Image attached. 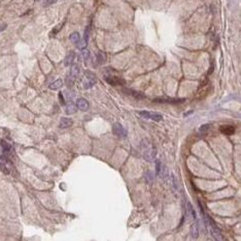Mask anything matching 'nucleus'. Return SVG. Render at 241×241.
<instances>
[{"label":"nucleus","mask_w":241,"mask_h":241,"mask_svg":"<svg viewBox=\"0 0 241 241\" xmlns=\"http://www.w3.org/2000/svg\"><path fill=\"white\" fill-rule=\"evenodd\" d=\"M138 114L141 117H143L145 119H151L154 121H161L163 120V116L159 113H155V112H149V111H139Z\"/></svg>","instance_id":"1"},{"label":"nucleus","mask_w":241,"mask_h":241,"mask_svg":"<svg viewBox=\"0 0 241 241\" xmlns=\"http://www.w3.org/2000/svg\"><path fill=\"white\" fill-rule=\"evenodd\" d=\"M185 101V99H170V97H160V99H155L154 103L158 104H181Z\"/></svg>","instance_id":"2"},{"label":"nucleus","mask_w":241,"mask_h":241,"mask_svg":"<svg viewBox=\"0 0 241 241\" xmlns=\"http://www.w3.org/2000/svg\"><path fill=\"white\" fill-rule=\"evenodd\" d=\"M112 132L118 137H126L127 136V132H126V130L124 128V126L120 123H114L113 124Z\"/></svg>","instance_id":"3"},{"label":"nucleus","mask_w":241,"mask_h":241,"mask_svg":"<svg viewBox=\"0 0 241 241\" xmlns=\"http://www.w3.org/2000/svg\"><path fill=\"white\" fill-rule=\"evenodd\" d=\"M105 81L112 86L125 85V83H126L125 80H123V79L118 78V77H111V76H107V77H105Z\"/></svg>","instance_id":"4"},{"label":"nucleus","mask_w":241,"mask_h":241,"mask_svg":"<svg viewBox=\"0 0 241 241\" xmlns=\"http://www.w3.org/2000/svg\"><path fill=\"white\" fill-rule=\"evenodd\" d=\"M76 107L80 111H87L89 109V103L85 99H78L76 101Z\"/></svg>","instance_id":"5"},{"label":"nucleus","mask_w":241,"mask_h":241,"mask_svg":"<svg viewBox=\"0 0 241 241\" xmlns=\"http://www.w3.org/2000/svg\"><path fill=\"white\" fill-rule=\"evenodd\" d=\"M221 132L226 136H231L235 132V127L233 125H223L221 126Z\"/></svg>","instance_id":"6"},{"label":"nucleus","mask_w":241,"mask_h":241,"mask_svg":"<svg viewBox=\"0 0 241 241\" xmlns=\"http://www.w3.org/2000/svg\"><path fill=\"white\" fill-rule=\"evenodd\" d=\"M72 120L70 119V118H66V117H63V118H61V120H60V124H59V127L60 128H68V127H70L72 125Z\"/></svg>","instance_id":"7"},{"label":"nucleus","mask_w":241,"mask_h":241,"mask_svg":"<svg viewBox=\"0 0 241 241\" xmlns=\"http://www.w3.org/2000/svg\"><path fill=\"white\" fill-rule=\"evenodd\" d=\"M76 109H77L76 105L73 104L72 101H66V111L65 112H66L67 114H73V113L76 112Z\"/></svg>","instance_id":"8"},{"label":"nucleus","mask_w":241,"mask_h":241,"mask_svg":"<svg viewBox=\"0 0 241 241\" xmlns=\"http://www.w3.org/2000/svg\"><path fill=\"white\" fill-rule=\"evenodd\" d=\"M74 57H75V53L74 52H69V53H68V54L66 55L65 59H64V65H65V66H69V65L71 64L72 62H73Z\"/></svg>","instance_id":"9"},{"label":"nucleus","mask_w":241,"mask_h":241,"mask_svg":"<svg viewBox=\"0 0 241 241\" xmlns=\"http://www.w3.org/2000/svg\"><path fill=\"white\" fill-rule=\"evenodd\" d=\"M124 92H126V93L130 94V95L134 96V97H136V99H145V95H144L143 93H141V92H138V91H134V90H128V89H126V90H124Z\"/></svg>","instance_id":"10"},{"label":"nucleus","mask_w":241,"mask_h":241,"mask_svg":"<svg viewBox=\"0 0 241 241\" xmlns=\"http://www.w3.org/2000/svg\"><path fill=\"white\" fill-rule=\"evenodd\" d=\"M62 86H63V81L62 80H57L55 81V82H53V83L51 84V85L49 86L50 89H52V90H57V89L61 88Z\"/></svg>","instance_id":"11"},{"label":"nucleus","mask_w":241,"mask_h":241,"mask_svg":"<svg viewBox=\"0 0 241 241\" xmlns=\"http://www.w3.org/2000/svg\"><path fill=\"white\" fill-rule=\"evenodd\" d=\"M69 39H70V42H72L73 44H77V43L80 42V33H78V32H76V31L72 32V33L70 34Z\"/></svg>","instance_id":"12"},{"label":"nucleus","mask_w":241,"mask_h":241,"mask_svg":"<svg viewBox=\"0 0 241 241\" xmlns=\"http://www.w3.org/2000/svg\"><path fill=\"white\" fill-rule=\"evenodd\" d=\"M80 66L77 64H73L71 68V76L73 77V78H76V77H78V75H80Z\"/></svg>","instance_id":"13"},{"label":"nucleus","mask_w":241,"mask_h":241,"mask_svg":"<svg viewBox=\"0 0 241 241\" xmlns=\"http://www.w3.org/2000/svg\"><path fill=\"white\" fill-rule=\"evenodd\" d=\"M0 170H1V172H2L3 174H5V175H8L9 174V170H8V167H7V163H6V161H3L0 163Z\"/></svg>","instance_id":"14"},{"label":"nucleus","mask_w":241,"mask_h":241,"mask_svg":"<svg viewBox=\"0 0 241 241\" xmlns=\"http://www.w3.org/2000/svg\"><path fill=\"white\" fill-rule=\"evenodd\" d=\"M0 143H1V144H0V145H1V147H2V149H3V152L4 153H7L8 151L10 150V145L9 144H8L7 142H6V141L5 140H1L0 141Z\"/></svg>","instance_id":"15"},{"label":"nucleus","mask_w":241,"mask_h":241,"mask_svg":"<svg viewBox=\"0 0 241 241\" xmlns=\"http://www.w3.org/2000/svg\"><path fill=\"white\" fill-rule=\"evenodd\" d=\"M105 60H106V56H105V54L103 52H98L97 53V61H98V63L99 64H102V63H104L105 62Z\"/></svg>","instance_id":"16"},{"label":"nucleus","mask_w":241,"mask_h":241,"mask_svg":"<svg viewBox=\"0 0 241 241\" xmlns=\"http://www.w3.org/2000/svg\"><path fill=\"white\" fill-rule=\"evenodd\" d=\"M65 83H66V85L69 87V88H71L72 86H73V84H74V80H73V77L72 76H67L66 77V80H65Z\"/></svg>","instance_id":"17"},{"label":"nucleus","mask_w":241,"mask_h":241,"mask_svg":"<svg viewBox=\"0 0 241 241\" xmlns=\"http://www.w3.org/2000/svg\"><path fill=\"white\" fill-rule=\"evenodd\" d=\"M63 95L65 96V99H66V101H72V99H73V96H74V94H72L70 91L66 90L64 91V93H63Z\"/></svg>","instance_id":"18"},{"label":"nucleus","mask_w":241,"mask_h":241,"mask_svg":"<svg viewBox=\"0 0 241 241\" xmlns=\"http://www.w3.org/2000/svg\"><path fill=\"white\" fill-rule=\"evenodd\" d=\"M87 45H88V43L86 42L85 39H84V41H82V42H80H80L77 43L76 46H77V48H78V49L84 50V49H86V47H87Z\"/></svg>","instance_id":"19"},{"label":"nucleus","mask_w":241,"mask_h":241,"mask_svg":"<svg viewBox=\"0 0 241 241\" xmlns=\"http://www.w3.org/2000/svg\"><path fill=\"white\" fill-rule=\"evenodd\" d=\"M85 74H86V76H87V78L89 79V80L95 81V82H96V76L94 75L93 73H91V72H89V70H86Z\"/></svg>","instance_id":"20"},{"label":"nucleus","mask_w":241,"mask_h":241,"mask_svg":"<svg viewBox=\"0 0 241 241\" xmlns=\"http://www.w3.org/2000/svg\"><path fill=\"white\" fill-rule=\"evenodd\" d=\"M82 58H84V60L90 59V52L86 49L82 50Z\"/></svg>","instance_id":"21"},{"label":"nucleus","mask_w":241,"mask_h":241,"mask_svg":"<svg viewBox=\"0 0 241 241\" xmlns=\"http://www.w3.org/2000/svg\"><path fill=\"white\" fill-rule=\"evenodd\" d=\"M191 231H192L193 238H197V236H198V227H197V225H193L192 229H191Z\"/></svg>","instance_id":"22"},{"label":"nucleus","mask_w":241,"mask_h":241,"mask_svg":"<svg viewBox=\"0 0 241 241\" xmlns=\"http://www.w3.org/2000/svg\"><path fill=\"white\" fill-rule=\"evenodd\" d=\"M187 208H189V210H190L191 214L193 215V218L196 219V212H195V210H194V208H193V206L191 205L190 202H187Z\"/></svg>","instance_id":"23"},{"label":"nucleus","mask_w":241,"mask_h":241,"mask_svg":"<svg viewBox=\"0 0 241 241\" xmlns=\"http://www.w3.org/2000/svg\"><path fill=\"white\" fill-rule=\"evenodd\" d=\"M208 130H209V125H208V124H203V125H201V127L199 128V132H207Z\"/></svg>","instance_id":"24"},{"label":"nucleus","mask_w":241,"mask_h":241,"mask_svg":"<svg viewBox=\"0 0 241 241\" xmlns=\"http://www.w3.org/2000/svg\"><path fill=\"white\" fill-rule=\"evenodd\" d=\"M89 31H90V27H87V28H86V31H85V37H84V39H85L87 43H88V41H89Z\"/></svg>","instance_id":"25"},{"label":"nucleus","mask_w":241,"mask_h":241,"mask_svg":"<svg viewBox=\"0 0 241 241\" xmlns=\"http://www.w3.org/2000/svg\"><path fill=\"white\" fill-rule=\"evenodd\" d=\"M59 99H60V101H61L62 105H66V101L63 99V93H62V92H59Z\"/></svg>","instance_id":"26"},{"label":"nucleus","mask_w":241,"mask_h":241,"mask_svg":"<svg viewBox=\"0 0 241 241\" xmlns=\"http://www.w3.org/2000/svg\"><path fill=\"white\" fill-rule=\"evenodd\" d=\"M7 27V25L6 24H2V25H0V32L3 31V30H5V28Z\"/></svg>","instance_id":"27"},{"label":"nucleus","mask_w":241,"mask_h":241,"mask_svg":"<svg viewBox=\"0 0 241 241\" xmlns=\"http://www.w3.org/2000/svg\"><path fill=\"white\" fill-rule=\"evenodd\" d=\"M58 0H46V4H54Z\"/></svg>","instance_id":"28"},{"label":"nucleus","mask_w":241,"mask_h":241,"mask_svg":"<svg viewBox=\"0 0 241 241\" xmlns=\"http://www.w3.org/2000/svg\"><path fill=\"white\" fill-rule=\"evenodd\" d=\"M36 1H38V0H36Z\"/></svg>","instance_id":"29"}]
</instances>
